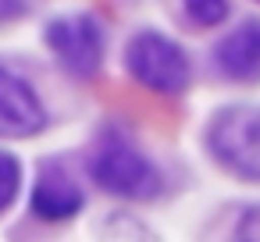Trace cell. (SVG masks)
<instances>
[{
    "label": "cell",
    "mask_w": 260,
    "mask_h": 242,
    "mask_svg": "<svg viewBox=\"0 0 260 242\" xmlns=\"http://www.w3.org/2000/svg\"><path fill=\"white\" fill-rule=\"evenodd\" d=\"M89 175L100 189L121 199H150L160 192V171L157 164L128 139L107 135L89 153Z\"/></svg>",
    "instance_id": "cell-1"
},
{
    "label": "cell",
    "mask_w": 260,
    "mask_h": 242,
    "mask_svg": "<svg viewBox=\"0 0 260 242\" xmlns=\"http://www.w3.org/2000/svg\"><path fill=\"white\" fill-rule=\"evenodd\" d=\"M207 150L232 175L260 182V107L253 103L221 107L207 125Z\"/></svg>",
    "instance_id": "cell-2"
},
{
    "label": "cell",
    "mask_w": 260,
    "mask_h": 242,
    "mask_svg": "<svg viewBox=\"0 0 260 242\" xmlns=\"http://www.w3.org/2000/svg\"><path fill=\"white\" fill-rule=\"evenodd\" d=\"M125 68L153 93H182L189 86V54L157 29H143L125 47Z\"/></svg>",
    "instance_id": "cell-3"
},
{
    "label": "cell",
    "mask_w": 260,
    "mask_h": 242,
    "mask_svg": "<svg viewBox=\"0 0 260 242\" xmlns=\"http://www.w3.org/2000/svg\"><path fill=\"white\" fill-rule=\"evenodd\" d=\"M47 47L72 75H93L104 61V29L93 15H61L43 32Z\"/></svg>",
    "instance_id": "cell-4"
},
{
    "label": "cell",
    "mask_w": 260,
    "mask_h": 242,
    "mask_svg": "<svg viewBox=\"0 0 260 242\" xmlns=\"http://www.w3.org/2000/svg\"><path fill=\"white\" fill-rule=\"evenodd\" d=\"M43 125H47V111L32 82L11 72L8 64H0V135L22 139V135H36Z\"/></svg>",
    "instance_id": "cell-5"
},
{
    "label": "cell",
    "mask_w": 260,
    "mask_h": 242,
    "mask_svg": "<svg viewBox=\"0 0 260 242\" xmlns=\"http://www.w3.org/2000/svg\"><path fill=\"white\" fill-rule=\"evenodd\" d=\"M82 203H86V196H82L79 182L57 164L40 171V178L32 185V196H29L32 214L43 217V221H68L82 210Z\"/></svg>",
    "instance_id": "cell-6"
},
{
    "label": "cell",
    "mask_w": 260,
    "mask_h": 242,
    "mask_svg": "<svg viewBox=\"0 0 260 242\" xmlns=\"http://www.w3.org/2000/svg\"><path fill=\"white\" fill-rule=\"evenodd\" d=\"M214 61L228 79H253L260 75V22L249 18L239 29L224 32L214 47Z\"/></svg>",
    "instance_id": "cell-7"
},
{
    "label": "cell",
    "mask_w": 260,
    "mask_h": 242,
    "mask_svg": "<svg viewBox=\"0 0 260 242\" xmlns=\"http://www.w3.org/2000/svg\"><path fill=\"white\" fill-rule=\"evenodd\" d=\"M22 189V164L8 150H0V214H4Z\"/></svg>",
    "instance_id": "cell-8"
},
{
    "label": "cell",
    "mask_w": 260,
    "mask_h": 242,
    "mask_svg": "<svg viewBox=\"0 0 260 242\" xmlns=\"http://www.w3.org/2000/svg\"><path fill=\"white\" fill-rule=\"evenodd\" d=\"M232 242H260V203H253V206H246L239 214Z\"/></svg>",
    "instance_id": "cell-9"
},
{
    "label": "cell",
    "mask_w": 260,
    "mask_h": 242,
    "mask_svg": "<svg viewBox=\"0 0 260 242\" xmlns=\"http://www.w3.org/2000/svg\"><path fill=\"white\" fill-rule=\"evenodd\" d=\"M185 11H189V18L200 22V25H217V22L228 18V4H207V0H196V4H189Z\"/></svg>",
    "instance_id": "cell-10"
}]
</instances>
